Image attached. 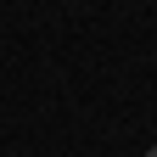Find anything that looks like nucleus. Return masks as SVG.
I'll return each mask as SVG.
<instances>
[{
    "label": "nucleus",
    "mask_w": 157,
    "mask_h": 157,
    "mask_svg": "<svg viewBox=\"0 0 157 157\" xmlns=\"http://www.w3.org/2000/svg\"><path fill=\"white\" fill-rule=\"evenodd\" d=\"M146 157H157V146H151V151H146Z\"/></svg>",
    "instance_id": "obj_1"
}]
</instances>
